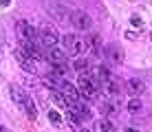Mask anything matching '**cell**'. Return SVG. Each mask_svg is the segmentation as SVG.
<instances>
[{
  "mask_svg": "<svg viewBox=\"0 0 152 132\" xmlns=\"http://www.w3.org/2000/svg\"><path fill=\"white\" fill-rule=\"evenodd\" d=\"M0 132H9V130H7V128H4V125H2V123H0Z\"/></svg>",
  "mask_w": 152,
  "mask_h": 132,
  "instance_id": "cell-22",
  "label": "cell"
},
{
  "mask_svg": "<svg viewBox=\"0 0 152 132\" xmlns=\"http://www.w3.org/2000/svg\"><path fill=\"white\" fill-rule=\"evenodd\" d=\"M71 24L75 26L77 31H91V26H93V20H91V15H88L86 11H73L71 13Z\"/></svg>",
  "mask_w": 152,
  "mask_h": 132,
  "instance_id": "cell-5",
  "label": "cell"
},
{
  "mask_svg": "<svg viewBox=\"0 0 152 132\" xmlns=\"http://www.w3.org/2000/svg\"><path fill=\"white\" fill-rule=\"evenodd\" d=\"M73 71H77V75H88V62L84 60V57H77L75 62H73Z\"/></svg>",
  "mask_w": 152,
  "mask_h": 132,
  "instance_id": "cell-17",
  "label": "cell"
},
{
  "mask_svg": "<svg viewBox=\"0 0 152 132\" xmlns=\"http://www.w3.org/2000/svg\"><path fill=\"white\" fill-rule=\"evenodd\" d=\"M128 110H130L132 114L141 112V110H143V101H141L139 97H130V101H128Z\"/></svg>",
  "mask_w": 152,
  "mask_h": 132,
  "instance_id": "cell-18",
  "label": "cell"
},
{
  "mask_svg": "<svg viewBox=\"0 0 152 132\" xmlns=\"http://www.w3.org/2000/svg\"><path fill=\"white\" fill-rule=\"evenodd\" d=\"M49 95H51V99H53V101H55L57 106H60V108L69 110V99H66V97H64V95H62L60 90H55V88H53V90H51Z\"/></svg>",
  "mask_w": 152,
  "mask_h": 132,
  "instance_id": "cell-15",
  "label": "cell"
},
{
  "mask_svg": "<svg viewBox=\"0 0 152 132\" xmlns=\"http://www.w3.org/2000/svg\"><path fill=\"white\" fill-rule=\"evenodd\" d=\"M93 132H115V125H113L110 119H97Z\"/></svg>",
  "mask_w": 152,
  "mask_h": 132,
  "instance_id": "cell-14",
  "label": "cell"
},
{
  "mask_svg": "<svg viewBox=\"0 0 152 132\" xmlns=\"http://www.w3.org/2000/svg\"><path fill=\"white\" fill-rule=\"evenodd\" d=\"M86 40L82 38V35H75V33H66L64 35V51L69 53L73 57H80L84 51H86Z\"/></svg>",
  "mask_w": 152,
  "mask_h": 132,
  "instance_id": "cell-1",
  "label": "cell"
},
{
  "mask_svg": "<svg viewBox=\"0 0 152 132\" xmlns=\"http://www.w3.org/2000/svg\"><path fill=\"white\" fill-rule=\"evenodd\" d=\"M40 40H42V44H44V46H57L60 35H57V31H55L51 24H42V29H40Z\"/></svg>",
  "mask_w": 152,
  "mask_h": 132,
  "instance_id": "cell-6",
  "label": "cell"
},
{
  "mask_svg": "<svg viewBox=\"0 0 152 132\" xmlns=\"http://www.w3.org/2000/svg\"><path fill=\"white\" fill-rule=\"evenodd\" d=\"M22 110H24V114L29 117V121H35L38 119V110H35V104H33V99H27V104L22 106Z\"/></svg>",
  "mask_w": 152,
  "mask_h": 132,
  "instance_id": "cell-16",
  "label": "cell"
},
{
  "mask_svg": "<svg viewBox=\"0 0 152 132\" xmlns=\"http://www.w3.org/2000/svg\"><path fill=\"white\" fill-rule=\"evenodd\" d=\"M15 33H18L20 42H35L38 35H40V31H35L27 20H18V22H15Z\"/></svg>",
  "mask_w": 152,
  "mask_h": 132,
  "instance_id": "cell-4",
  "label": "cell"
},
{
  "mask_svg": "<svg viewBox=\"0 0 152 132\" xmlns=\"http://www.w3.org/2000/svg\"><path fill=\"white\" fill-rule=\"evenodd\" d=\"M46 114H49V121H51V125H53V128H62V117L55 112V110H49Z\"/></svg>",
  "mask_w": 152,
  "mask_h": 132,
  "instance_id": "cell-19",
  "label": "cell"
},
{
  "mask_svg": "<svg viewBox=\"0 0 152 132\" xmlns=\"http://www.w3.org/2000/svg\"><path fill=\"white\" fill-rule=\"evenodd\" d=\"M44 55H46V60H49L51 64H57V66H66V68H71V66H69V53H66L64 49H60V46H46Z\"/></svg>",
  "mask_w": 152,
  "mask_h": 132,
  "instance_id": "cell-3",
  "label": "cell"
},
{
  "mask_svg": "<svg viewBox=\"0 0 152 132\" xmlns=\"http://www.w3.org/2000/svg\"><path fill=\"white\" fill-rule=\"evenodd\" d=\"M102 110L106 114H110V117H117V114H119V101H117V97H104Z\"/></svg>",
  "mask_w": 152,
  "mask_h": 132,
  "instance_id": "cell-11",
  "label": "cell"
},
{
  "mask_svg": "<svg viewBox=\"0 0 152 132\" xmlns=\"http://www.w3.org/2000/svg\"><path fill=\"white\" fill-rule=\"evenodd\" d=\"M0 2H2V7H7V4H9V0H0Z\"/></svg>",
  "mask_w": 152,
  "mask_h": 132,
  "instance_id": "cell-23",
  "label": "cell"
},
{
  "mask_svg": "<svg viewBox=\"0 0 152 132\" xmlns=\"http://www.w3.org/2000/svg\"><path fill=\"white\" fill-rule=\"evenodd\" d=\"M126 90H128L130 97H139V95H143V90H145V84L141 82V79L132 77V79L126 82Z\"/></svg>",
  "mask_w": 152,
  "mask_h": 132,
  "instance_id": "cell-10",
  "label": "cell"
},
{
  "mask_svg": "<svg viewBox=\"0 0 152 132\" xmlns=\"http://www.w3.org/2000/svg\"><path fill=\"white\" fill-rule=\"evenodd\" d=\"M77 132H93V130H84V128H82V130H77Z\"/></svg>",
  "mask_w": 152,
  "mask_h": 132,
  "instance_id": "cell-24",
  "label": "cell"
},
{
  "mask_svg": "<svg viewBox=\"0 0 152 132\" xmlns=\"http://www.w3.org/2000/svg\"><path fill=\"white\" fill-rule=\"evenodd\" d=\"M130 24L137 26V29H143V18H141L139 13H132V15H130Z\"/></svg>",
  "mask_w": 152,
  "mask_h": 132,
  "instance_id": "cell-20",
  "label": "cell"
},
{
  "mask_svg": "<svg viewBox=\"0 0 152 132\" xmlns=\"http://www.w3.org/2000/svg\"><path fill=\"white\" fill-rule=\"evenodd\" d=\"M84 40H86V46H88V49L95 53V55H99V49H102V38H99L97 33H93V31H88V35H86Z\"/></svg>",
  "mask_w": 152,
  "mask_h": 132,
  "instance_id": "cell-13",
  "label": "cell"
},
{
  "mask_svg": "<svg viewBox=\"0 0 152 132\" xmlns=\"http://www.w3.org/2000/svg\"><path fill=\"white\" fill-rule=\"evenodd\" d=\"M77 90H80L84 97L93 99V97H97V93H99V84L88 75H80L77 77Z\"/></svg>",
  "mask_w": 152,
  "mask_h": 132,
  "instance_id": "cell-2",
  "label": "cell"
},
{
  "mask_svg": "<svg viewBox=\"0 0 152 132\" xmlns=\"http://www.w3.org/2000/svg\"><path fill=\"white\" fill-rule=\"evenodd\" d=\"M9 95H11V99H13V101L20 106V108H22V106L27 104V99H29V95L24 93L20 86H11V88H9Z\"/></svg>",
  "mask_w": 152,
  "mask_h": 132,
  "instance_id": "cell-12",
  "label": "cell"
},
{
  "mask_svg": "<svg viewBox=\"0 0 152 132\" xmlns=\"http://www.w3.org/2000/svg\"><path fill=\"white\" fill-rule=\"evenodd\" d=\"M20 49L27 53V55H29L33 62H42V60H46V55L38 49V44H35V42H20Z\"/></svg>",
  "mask_w": 152,
  "mask_h": 132,
  "instance_id": "cell-7",
  "label": "cell"
},
{
  "mask_svg": "<svg viewBox=\"0 0 152 132\" xmlns=\"http://www.w3.org/2000/svg\"><path fill=\"white\" fill-rule=\"evenodd\" d=\"M124 132H139V130H134V128H126Z\"/></svg>",
  "mask_w": 152,
  "mask_h": 132,
  "instance_id": "cell-21",
  "label": "cell"
},
{
  "mask_svg": "<svg viewBox=\"0 0 152 132\" xmlns=\"http://www.w3.org/2000/svg\"><path fill=\"white\" fill-rule=\"evenodd\" d=\"M13 53H15V60H18V62H20V66H22V71H29L31 75H33V73L38 71V68H35V62L31 60V57H29L22 49H15Z\"/></svg>",
  "mask_w": 152,
  "mask_h": 132,
  "instance_id": "cell-9",
  "label": "cell"
},
{
  "mask_svg": "<svg viewBox=\"0 0 152 132\" xmlns=\"http://www.w3.org/2000/svg\"><path fill=\"white\" fill-rule=\"evenodd\" d=\"M104 55L108 57V62L115 66H121L124 64V51L119 49V46H115V44H108L106 49H104Z\"/></svg>",
  "mask_w": 152,
  "mask_h": 132,
  "instance_id": "cell-8",
  "label": "cell"
}]
</instances>
